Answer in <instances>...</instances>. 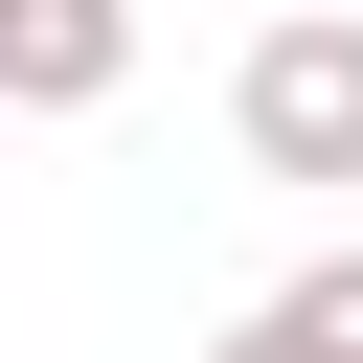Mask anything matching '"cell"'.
Returning <instances> with one entry per match:
<instances>
[{
	"instance_id": "1",
	"label": "cell",
	"mask_w": 363,
	"mask_h": 363,
	"mask_svg": "<svg viewBox=\"0 0 363 363\" xmlns=\"http://www.w3.org/2000/svg\"><path fill=\"white\" fill-rule=\"evenodd\" d=\"M227 136H250V182H318V204H363V0H295V23H250V68H227Z\"/></svg>"
},
{
	"instance_id": "2",
	"label": "cell",
	"mask_w": 363,
	"mask_h": 363,
	"mask_svg": "<svg viewBox=\"0 0 363 363\" xmlns=\"http://www.w3.org/2000/svg\"><path fill=\"white\" fill-rule=\"evenodd\" d=\"M136 91V0H0V136L23 113H113Z\"/></svg>"
},
{
	"instance_id": "3",
	"label": "cell",
	"mask_w": 363,
	"mask_h": 363,
	"mask_svg": "<svg viewBox=\"0 0 363 363\" xmlns=\"http://www.w3.org/2000/svg\"><path fill=\"white\" fill-rule=\"evenodd\" d=\"M204 363H363V250H318V272H272Z\"/></svg>"
}]
</instances>
